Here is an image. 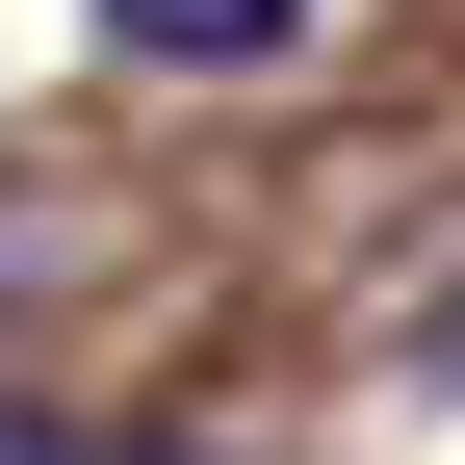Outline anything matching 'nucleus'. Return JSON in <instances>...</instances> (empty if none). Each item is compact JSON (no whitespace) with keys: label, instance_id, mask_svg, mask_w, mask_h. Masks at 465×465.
I'll use <instances>...</instances> for the list:
<instances>
[{"label":"nucleus","instance_id":"nucleus-2","mask_svg":"<svg viewBox=\"0 0 465 465\" xmlns=\"http://www.w3.org/2000/svg\"><path fill=\"white\" fill-rule=\"evenodd\" d=\"M0 465H104V440H78V414H52V388H0Z\"/></svg>","mask_w":465,"mask_h":465},{"label":"nucleus","instance_id":"nucleus-1","mask_svg":"<svg viewBox=\"0 0 465 465\" xmlns=\"http://www.w3.org/2000/svg\"><path fill=\"white\" fill-rule=\"evenodd\" d=\"M104 26H130L155 78H284V52H311V0H104Z\"/></svg>","mask_w":465,"mask_h":465}]
</instances>
